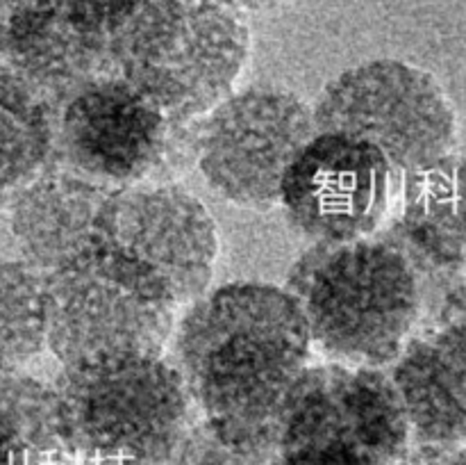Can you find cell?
I'll return each instance as SVG.
<instances>
[{"mask_svg": "<svg viewBox=\"0 0 466 465\" xmlns=\"http://www.w3.org/2000/svg\"><path fill=\"white\" fill-rule=\"evenodd\" d=\"M57 162L55 117L16 96L0 94V208Z\"/></svg>", "mask_w": 466, "mask_h": 465, "instance_id": "cell-16", "label": "cell"}, {"mask_svg": "<svg viewBox=\"0 0 466 465\" xmlns=\"http://www.w3.org/2000/svg\"><path fill=\"white\" fill-rule=\"evenodd\" d=\"M426 331L466 367V276L441 292L435 317Z\"/></svg>", "mask_w": 466, "mask_h": 465, "instance_id": "cell-20", "label": "cell"}, {"mask_svg": "<svg viewBox=\"0 0 466 465\" xmlns=\"http://www.w3.org/2000/svg\"><path fill=\"white\" fill-rule=\"evenodd\" d=\"M46 349L62 367L118 354H164L177 301L150 267L91 242L44 274Z\"/></svg>", "mask_w": 466, "mask_h": 465, "instance_id": "cell-5", "label": "cell"}, {"mask_svg": "<svg viewBox=\"0 0 466 465\" xmlns=\"http://www.w3.org/2000/svg\"><path fill=\"white\" fill-rule=\"evenodd\" d=\"M405 465H466V447H414Z\"/></svg>", "mask_w": 466, "mask_h": 465, "instance_id": "cell-23", "label": "cell"}, {"mask_svg": "<svg viewBox=\"0 0 466 465\" xmlns=\"http://www.w3.org/2000/svg\"><path fill=\"white\" fill-rule=\"evenodd\" d=\"M57 162L105 182H176L196 167V121L168 119L139 89L109 76L77 91L55 119Z\"/></svg>", "mask_w": 466, "mask_h": 465, "instance_id": "cell-8", "label": "cell"}, {"mask_svg": "<svg viewBox=\"0 0 466 465\" xmlns=\"http://www.w3.org/2000/svg\"><path fill=\"white\" fill-rule=\"evenodd\" d=\"M441 292L466 276V155L449 153L400 176L394 210L382 228Z\"/></svg>", "mask_w": 466, "mask_h": 465, "instance_id": "cell-13", "label": "cell"}, {"mask_svg": "<svg viewBox=\"0 0 466 465\" xmlns=\"http://www.w3.org/2000/svg\"><path fill=\"white\" fill-rule=\"evenodd\" d=\"M0 408L23 433L35 465H68L59 436L57 392L53 386L21 369L0 372Z\"/></svg>", "mask_w": 466, "mask_h": 465, "instance_id": "cell-18", "label": "cell"}, {"mask_svg": "<svg viewBox=\"0 0 466 465\" xmlns=\"http://www.w3.org/2000/svg\"><path fill=\"white\" fill-rule=\"evenodd\" d=\"M228 3L237 5V7L244 9V12H255V9L273 7V5L280 3V0H228Z\"/></svg>", "mask_w": 466, "mask_h": 465, "instance_id": "cell-25", "label": "cell"}, {"mask_svg": "<svg viewBox=\"0 0 466 465\" xmlns=\"http://www.w3.org/2000/svg\"><path fill=\"white\" fill-rule=\"evenodd\" d=\"M414 447H466V367L428 331L387 367Z\"/></svg>", "mask_w": 466, "mask_h": 465, "instance_id": "cell-15", "label": "cell"}, {"mask_svg": "<svg viewBox=\"0 0 466 465\" xmlns=\"http://www.w3.org/2000/svg\"><path fill=\"white\" fill-rule=\"evenodd\" d=\"M44 349V274L23 258H0V372L25 367Z\"/></svg>", "mask_w": 466, "mask_h": 465, "instance_id": "cell-17", "label": "cell"}, {"mask_svg": "<svg viewBox=\"0 0 466 465\" xmlns=\"http://www.w3.org/2000/svg\"><path fill=\"white\" fill-rule=\"evenodd\" d=\"M35 3H39V0H0V27H3L14 14H18L21 9L30 7V5Z\"/></svg>", "mask_w": 466, "mask_h": 465, "instance_id": "cell-24", "label": "cell"}, {"mask_svg": "<svg viewBox=\"0 0 466 465\" xmlns=\"http://www.w3.org/2000/svg\"><path fill=\"white\" fill-rule=\"evenodd\" d=\"M317 132L312 105L280 85L235 89L196 121V167L228 203L278 205L285 169Z\"/></svg>", "mask_w": 466, "mask_h": 465, "instance_id": "cell-9", "label": "cell"}, {"mask_svg": "<svg viewBox=\"0 0 466 465\" xmlns=\"http://www.w3.org/2000/svg\"><path fill=\"white\" fill-rule=\"evenodd\" d=\"M109 76L118 73L107 35L76 26L41 0L0 27V94L55 119L77 91Z\"/></svg>", "mask_w": 466, "mask_h": 465, "instance_id": "cell-12", "label": "cell"}, {"mask_svg": "<svg viewBox=\"0 0 466 465\" xmlns=\"http://www.w3.org/2000/svg\"><path fill=\"white\" fill-rule=\"evenodd\" d=\"M317 130L362 137L403 176L455 153L460 117L440 78L396 57L369 59L332 78L312 103Z\"/></svg>", "mask_w": 466, "mask_h": 465, "instance_id": "cell-7", "label": "cell"}, {"mask_svg": "<svg viewBox=\"0 0 466 465\" xmlns=\"http://www.w3.org/2000/svg\"><path fill=\"white\" fill-rule=\"evenodd\" d=\"M96 240L153 269L177 305L194 304L209 290L221 253L217 219L180 182L116 187L96 219Z\"/></svg>", "mask_w": 466, "mask_h": 465, "instance_id": "cell-11", "label": "cell"}, {"mask_svg": "<svg viewBox=\"0 0 466 465\" xmlns=\"http://www.w3.org/2000/svg\"><path fill=\"white\" fill-rule=\"evenodd\" d=\"M399 185L400 173L376 144L317 130L282 173L278 205L299 235L337 244L380 232Z\"/></svg>", "mask_w": 466, "mask_h": 465, "instance_id": "cell-10", "label": "cell"}, {"mask_svg": "<svg viewBox=\"0 0 466 465\" xmlns=\"http://www.w3.org/2000/svg\"><path fill=\"white\" fill-rule=\"evenodd\" d=\"M271 450L232 440L198 419L168 465H271Z\"/></svg>", "mask_w": 466, "mask_h": 465, "instance_id": "cell-19", "label": "cell"}, {"mask_svg": "<svg viewBox=\"0 0 466 465\" xmlns=\"http://www.w3.org/2000/svg\"><path fill=\"white\" fill-rule=\"evenodd\" d=\"M414 450L387 369L308 365L278 415L271 465H405Z\"/></svg>", "mask_w": 466, "mask_h": 465, "instance_id": "cell-6", "label": "cell"}, {"mask_svg": "<svg viewBox=\"0 0 466 465\" xmlns=\"http://www.w3.org/2000/svg\"><path fill=\"white\" fill-rule=\"evenodd\" d=\"M68 465H168L200 415L164 354L66 365L53 383Z\"/></svg>", "mask_w": 466, "mask_h": 465, "instance_id": "cell-3", "label": "cell"}, {"mask_svg": "<svg viewBox=\"0 0 466 465\" xmlns=\"http://www.w3.org/2000/svg\"><path fill=\"white\" fill-rule=\"evenodd\" d=\"M114 190L62 162L46 169L9 203L23 260L48 274L96 242V219Z\"/></svg>", "mask_w": 466, "mask_h": 465, "instance_id": "cell-14", "label": "cell"}, {"mask_svg": "<svg viewBox=\"0 0 466 465\" xmlns=\"http://www.w3.org/2000/svg\"><path fill=\"white\" fill-rule=\"evenodd\" d=\"M308 322L312 349L332 363L387 369L426 310L421 274L385 232L312 244L285 283Z\"/></svg>", "mask_w": 466, "mask_h": 465, "instance_id": "cell-2", "label": "cell"}, {"mask_svg": "<svg viewBox=\"0 0 466 465\" xmlns=\"http://www.w3.org/2000/svg\"><path fill=\"white\" fill-rule=\"evenodd\" d=\"M0 465H35L25 438L3 408H0Z\"/></svg>", "mask_w": 466, "mask_h": 465, "instance_id": "cell-22", "label": "cell"}, {"mask_svg": "<svg viewBox=\"0 0 466 465\" xmlns=\"http://www.w3.org/2000/svg\"><path fill=\"white\" fill-rule=\"evenodd\" d=\"M116 73L173 121H198L235 91L248 18L228 0H139L109 30Z\"/></svg>", "mask_w": 466, "mask_h": 465, "instance_id": "cell-4", "label": "cell"}, {"mask_svg": "<svg viewBox=\"0 0 466 465\" xmlns=\"http://www.w3.org/2000/svg\"><path fill=\"white\" fill-rule=\"evenodd\" d=\"M76 26L85 30L109 35L114 26L135 7L139 0H41Z\"/></svg>", "mask_w": 466, "mask_h": 465, "instance_id": "cell-21", "label": "cell"}, {"mask_svg": "<svg viewBox=\"0 0 466 465\" xmlns=\"http://www.w3.org/2000/svg\"><path fill=\"white\" fill-rule=\"evenodd\" d=\"M173 337L200 419L273 451L282 404L312 358L308 322L291 292L262 281L226 283L189 304Z\"/></svg>", "mask_w": 466, "mask_h": 465, "instance_id": "cell-1", "label": "cell"}]
</instances>
